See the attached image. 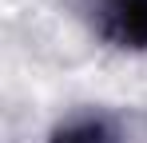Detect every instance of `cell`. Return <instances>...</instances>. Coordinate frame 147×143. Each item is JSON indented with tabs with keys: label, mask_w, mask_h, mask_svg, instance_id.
<instances>
[{
	"label": "cell",
	"mask_w": 147,
	"mask_h": 143,
	"mask_svg": "<svg viewBox=\"0 0 147 143\" xmlns=\"http://www.w3.org/2000/svg\"><path fill=\"white\" fill-rule=\"evenodd\" d=\"M115 32L127 44H147V0H115Z\"/></svg>",
	"instance_id": "6da1fadb"
},
{
	"label": "cell",
	"mask_w": 147,
	"mask_h": 143,
	"mask_svg": "<svg viewBox=\"0 0 147 143\" xmlns=\"http://www.w3.org/2000/svg\"><path fill=\"white\" fill-rule=\"evenodd\" d=\"M56 143H107V135L99 131L96 123H84V127H68Z\"/></svg>",
	"instance_id": "7a4b0ae2"
}]
</instances>
